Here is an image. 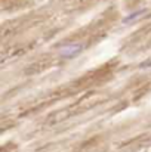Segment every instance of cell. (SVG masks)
Returning <instances> with one entry per match:
<instances>
[{
	"label": "cell",
	"mask_w": 151,
	"mask_h": 152,
	"mask_svg": "<svg viewBox=\"0 0 151 152\" xmlns=\"http://www.w3.org/2000/svg\"><path fill=\"white\" fill-rule=\"evenodd\" d=\"M82 49H83V45H80V43L67 45V46H64V48L59 49V55H61L62 58H67V59H70V58H76V56L82 52Z\"/></svg>",
	"instance_id": "1"
},
{
	"label": "cell",
	"mask_w": 151,
	"mask_h": 152,
	"mask_svg": "<svg viewBox=\"0 0 151 152\" xmlns=\"http://www.w3.org/2000/svg\"><path fill=\"white\" fill-rule=\"evenodd\" d=\"M147 13V9H142V10H136V12H133V13H130V15H127L124 19H123V24H129V22H133V21H136L138 18H141L142 15H145Z\"/></svg>",
	"instance_id": "2"
},
{
	"label": "cell",
	"mask_w": 151,
	"mask_h": 152,
	"mask_svg": "<svg viewBox=\"0 0 151 152\" xmlns=\"http://www.w3.org/2000/svg\"><path fill=\"white\" fill-rule=\"evenodd\" d=\"M150 66H151V59H148V61H145V62L141 64V68H150Z\"/></svg>",
	"instance_id": "3"
}]
</instances>
